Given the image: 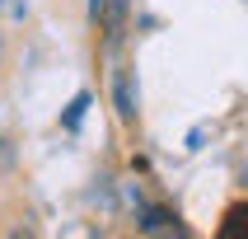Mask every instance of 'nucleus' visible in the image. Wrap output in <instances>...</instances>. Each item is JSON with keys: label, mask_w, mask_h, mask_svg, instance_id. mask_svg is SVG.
I'll return each instance as SVG.
<instances>
[{"label": "nucleus", "mask_w": 248, "mask_h": 239, "mask_svg": "<svg viewBox=\"0 0 248 239\" xmlns=\"http://www.w3.org/2000/svg\"><path fill=\"white\" fill-rule=\"evenodd\" d=\"M136 230L140 235H183L178 216H173L169 207H140L136 211Z\"/></svg>", "instance_id": "nucleus-1"}, {"label": "nucleus", "mask_w": 248, "mask_h": 239, "mask_svg": "<svg viewBox=\"0 0 248 239\" xmlns=\"http://www.w3.org/2000/svg\"><path fill=\"white\" fill-rule=\"evenodd\" d=\"M112 108H117V117H122L126 127L136 122V80H131V70H117L112 75Z\"/></svg>", "instance_id": "nucleus-2"}, {"label": "nucleus", "mask_w": 248, "mask_h": 239, "mask_svg": "<svg viewBox=\"0 0 248 239\" xmlns=\"http://www.w3.org/2000/svg\"><path fill=\"white\" fill-rule=\"evenodd\" d=\"M126 10H131V0H103V10H98L94 24H103V38H108V47H117L126 33Z\"/></svg>", "instance_id": "nucleus-3"}, {"label": "nucleus", "mask_w": 248, "mask_h": 239, "mask_svg": "<svg viewBox=\"0 0 248 239\" xmlns=\"http://www.w3.org/2000/svg\"><path fill=\"white\" fill-rule=\"evenodd\" d=\"M89 103H94V98L80 89V94L70 98V108H66V117H61V127H66V131H80V122H84V112H89Z\"/></svg>", "instance_id": "nucleus-4"}, {"label": "nucleus", "mask_w": 248, "mask_h": 239, "mask_svg": "<svg viewBox=\"0 0 248 239\" xmlns=\"http://www.w3.org/2000/svg\"><path fill=\"white\" fill-rule=\"evenodd\" d=\"M0 19H28V0H0Z\"/></svg>", "instance_id": "nucleus-5"}, {"label": "nucleus", "mask_w": 248, "mask_h": 239, "mask_svg": "<svg viewBox=\"0 0 248 239\" xmlns=\"http://www.w3.org/2000/svg\"><path fill=\"white\" fill-rule=\"evenodd\" d=\"M122 202H126L131 211H140V207H145V197H140V183H122Z\"/></svg>", "instance_id": "nucleus-6"}, {"label": "nucleus", "mask_w": 248, "mask_h": 239, "mask_svg": "<svg viewBox=\"0 0 248 239\" xmlns=\"http://www.w3.org/2000/svg\"><path fill=\"white\" fill-rule=\"evenodd\" d=\"M98 10H103V0H89V19H98Z\"/></svg>", "instance_id": "nucleus-7"}, {"label": "nucleus", "mask_w": 248, "mask_h": 239, "mask_svg": "<svg viewBox=\"0 0 248 239\" xmlns=\"http://www.w3.org/2000/svg\"><path fill=\"white\" fill-rule=\"evenodd\" d=\"M0 61H5V38H0Z\"/></svg>", "instance_id": "nucleus-8"}]
</instances>
